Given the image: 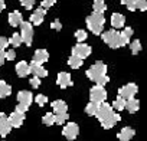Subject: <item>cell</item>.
<instances>
[{"mask_svg": "<svg viewBox=\"0 0 147 141\" xmlns=\"http://www.w3.org/2000/svg\"><path fill=\"white\" fill-rule=\"evenodd\" d=\"M95 117L100 120V122H101L102 128H105V130L113 128V127H114L120 120H121L120 114L114 112L113 107H111V105H108L107 102H101V104H100V107H98V111H97Z\"/></svg>", "mask_w": 147, "mask_h": 141, "instance_id": "6da1fadb", "label": "cell"}, {"mask_svg": "<svg viewBox=\"0 0 147 141\" xmlns=\"http://www.w3.org/2000/svg\"><path fill=\"white\" fill-rule=\"evenodd\" d=\"M85 75L88 77V79H91L97 85H102V87L105 84H108V81H110V78L107 77V65L101 60L95 62L85 72Z\"/></svg>", "mask_w": 147, "mask_h": 141, "instance_id": "7a4b0ae2", "label": "cell"}, {"mask_svg": "<svg viewBox=\"0 0 147 141\" xmlns=\"http://www.w3.org/2000/svg\"><path fill=\"white\" fill-rule=\"evenodd\" d=\"M87 28L94 33V35H101L102 32V28H104V23H105V17H104V13H97L94 12L92 15H90L87 17Z\"/></svg>", "mask_w": 147, "mask_h": 141, "instance_id": "3957f363", "label": "cell"}, {"mask_svg": "<svg viewBox=\"0 0 147 141\" xmlns=\"http://www.w3.org/2000/svg\"><path fill=\"white\" fill-rule=\"evenodd\" d=\"M102 40L111 48V49H117V48H121V46H125L123 38H121V33L117 32L115 29H111V30H107L101 35Z\"/></svg>", "mask_w": 147, "mask_h": 141, "instance_id": "277c9868", "label": "cell"}, {"mask_svg": "<svg viewBox=\"0 0 147 141\" xmlns=\"http://www.w3.org/2000/svg\"><path fill=\"white\" fill-rule=\"evenodd\" d=\"M105 99H107V91L104 89L102 85H95L90 89V101L101 104L105 102Z\"/></svg>", "mask_w": 147, "mask_h": 141, "instance_id": "5b68a950", "label": "cell"}, {"mask_svg": "<svg viewBox=\"0 0 147 141\" xmlns=\"http://www.w3.org/2000/svg\"><path fill=\"white\" fill-rule=\"evenodd\" d=\"M20 36L23 39V43H26L28 46L32 45V39H33V26L30 22H22L20 23Z\"/></svg>", "mask_w": 147, "mask_h": 141, "instance_id": "8992f818", "label": "cell"}, {"mask_svg": "<svg viewBox=\"0 0 147 141\" xmlns=\"http://www.w3.org/2000/svg\"><path fill=\"white\" fill-rule=\"evenodd\" d=\"M78 132H80V128H78V125H77L75 122H69V124H66V125L63 127V130H62V134H63L65 138L69 140V141L75 140V138L78 137Z\"/></svg>", "mask_w": 147, "mask_h": 141, "instance_id": "52a82bcc", "label": "cell"}, {"mask_svg": "<svg viewBox=\"0 0 147 141\" xmlns=\"http://www.w3.org/2000/svg\"><path fill=\"white\" fill-rule=\"evenodd\" d=\"M137 91H138L137 85L131 82V84H127V85L121 87L118 89V95L123 97V98H125V99H130V98H134V95L137 94Z\"/></svg>", "mask_w": 147, "mask_h": 141, "instance_id": "ba28073f", "label": "cell"}, {"mask_svg": "<svg viewBox=\"0 0 147 141\" xmlns=\"http://www.w3.org/2000/svg\"><path fill=\"white\" fill-rule=\"evenodd\" d=\"M72 55H77V56L85 59V58H88L91 55V46L80 42L78 45H75V46L72 48Z\"/></svg>", "mask_w": 147, "mask_h": 141, "instance_id": "9c48e42d", "label": "cell"}, {"mask_svg": "<svg viewBox=\"0 0 147 141\" xmlns=\"http://www.w3.org/2000/svg\"><path fill=\"white\" fill-rule=\"evenodd\" d=\"M12 130V124L5 114H0V137H6Z\"/></svg>", "mask_w": 147, "mask_h": 141, "instance_id": "30bf717a", "label": "cell"}, {"mask_svg": "<svg viewBox=\"0 0 147 141\" xmlns=\"http://www.w3.org/2000/svg\"><path fill=\"white\" fill-rule=\"evenodd\" d=\"M46 15V9H43L42 6L39 9H36L32 15H30V23L35 25V26H39L42 22H43V17Z\"/></svg>", "mask_w": 147, "mask_h": 141, "instance_id": "8fae6325", "label": "cell"}, {"mask_svg": "<svg viewBox=\"0 0 147 141\" xmlns=\"http://www.w3.org/2000/svg\"><path fill=\"white\" fill-rule=\"evenodd\" d=\"M56 84L61 88H68V87H72L74 85V82L71 79V75L68 72H59L58 74V78H56Z\"/></svg>", "mask_w": 147, "mask_h": 141, "instance_id": "7c38bea8", "label": "cell"}, {"mask_svg": "<svg viewBox=\"0 0 147 141\" xmlns=\"http://www.w3.org/2000/svg\"><path fill=\"white\" fill-rule=\"evenodd\" d=\"M29 65H30V74H33L35 77H39V78L48 77V70L40 63H36V62L32 60V63H29Z\"/></svg>", "mask_w": 147, "mask_h": 141, "instance_id": "4fadbf2b", "label": "cell"}, {"mask_svg": "<svg viewBox=\"0 0 147 141\" xmlns=\"http://www.w3.org/2000/svg\"><path fill=\"white\" fill-rule=\"evenodd\" d=\"M9 121H10L12 127L19 128V127L23 124V121H25V112H19V111L12 112V114H10V117H9Z\"/></svg>", "mask_w": 147, "mask_h": 141, "instance_id": "5bb4252c", "label": "cell"}, {"mask_svg": "<svg viewBox=\"0 0 147 141\" xmlns=\"http://www.w3.org/2000/svg\"><path fill=\"white\" fill-rule=\"evenodd\" d=\"M16 74H18L19 77H22V78L28 77V75L30 74V65H29L28 62H25V60H20V62L16 65Z\"/></svg>", "mask_w": 147, "mask_h": 141, "instance_id": "9a60e30c", "label": "cell"}, {"mask_svg": "<svg viewBox=\"0 0 147 141\" xmlns=\"http://www.w3.org/2000/svg\"><path fill=\"white\" fill-rule=\"evenodd\" d=\"M134 135H136V131H134L133 128H130V127H124V128L117 134V137H118L120 141H130Z\"/></svg>", "mask_w": 147, "mask_h": 141, "instance_id": "2e32d148", "label": "cell"}, {"mask_svg": "<svg viewBox=\"0 0 147 141\" xmlns=\"http://www.w3.org/2000/svg\"><path fill=\"white\" fill-rule=\"evenodd\" d=\"M49 59V53H48V50L46 49H38L36 52H35V55H33V62H36V63H45L46 60Z\"/></svg>", "mask_w": 147, "mask_h": 141, "instance_id": "e0dca14e", "label": "cell"}, {"mask_svg": "<svg viewBox=\"0 0 147 141\" xmlns=\"http://www.w3.org/2000/svg\"><path fill=\"white\" fill-rule=\"evenodd\" d=\"M124 23H125V17L121 13H113V16H111V25H113L114 29L123 28Z\"/></svg>", "mask_w": 147, "mask_h": 141, "instance_id": "ac0fdd59", "label": "cell"}, {"mask_svg": "<svg viewBox=\"0 0 147 141\" xmlns=\"http://www.w3.org/2000/svg\"><path fill=\"white\" fill-rule=\"evenodd\" d=\"M18 101L30 107V104H32V101H33V95H32V92H29V91H20V92H18Z\"/></svg>", "mask_w": 147, "mask_h": 141, "instance_id": "d6986e66", "label": "cell"}, {"mask_svg": "<svg viewBox=\"0 0 147 141\" xmlns=\"http://www.w3.org/2000/svg\"><path fill=\"white\" fill-rule=\"evenodd\" d=\"M23 22V17H22V15H20V12H12L10 15H9V23H10V26H13V28H16V26H20V23Z\"/></svg>", "mask_w": 147, "mask_h": 141, "instance_id": "ffe728a7", "label": "cell"}, {"mask_svg": "<svg viewBox=\"0 0 147 141\" xmlns=\"http://www.w3.org/2000/svg\"><path fill=\"white\" fill-rule=\"evenodd\" d=\"M138 108H140V101H138V99H136V98L127 99V102H125V109H127L128 112L134 114V112L138 111Z\"/></svg>", "mask_w": 147, "mask_h": 141, "instance_id": "44dd1931", "label": "cell"}, {"mask_svg": "<svg viewBox=\"0 0 147 141\" xmlns=\"http://www.w3.org/2000/svg\"><path fill=\"white\" fill-rule=\"evenodd\" d=\"M82 63H84V59L80 58V56H77V55H71L69 59H68V65H69L72 69H78V68H81Z\"/></svg>", "mask_w": 147, "mask_h": 141, "instance_id": "7402d4cb", "label": "cell"}, {"mask_svg": "<svg viewBox=\"0 0 147 141\" xmlns=\"http://www.w3.org/2000/svg\"><path fill=\"white\" fill-rule=\"evenodd\" d=\"M52 109H53V112H56V114H62V112H66V111H68V107H66V104H65L63 101L58 99V101H53V102H52Z\"/></svg>", "mask_w": 147, "mask_h": 141, "instance_id": "603a6c76", "label": "cell"}, {"mask_svg": "<svg viewBox=\"0 0 147 141\" xmlns=\"http://www.w3.org/2000/svg\"><path fill=\"white\" fill-rule=\"evenodd\" d=\"M12 94V87L5 81H0V98H7Z\"/></svg>", "mask_w": 147, "mask_h": 141, "instance_id": "cb8c5ba5", "label": "cell"}, {"mask_svg": "<svg viewBox=\"0 0 147 141\" xmlns=\"http://www.w3.org/2000/svg\"><path fill=\"white\" fill-rule=\"evenodd\" d=\"M125 102H127V99L118 95L115 98V101L113 102V108L117 109V111H123V109H125Z\"/></svg>", "mask_w": 147, "mask_h": 141, "instance_id": "d4e9b609", "label": "cell"}, {"mask_svg": "<svg viewBox=\"0 0 147 141\" xmlns=\"http://www.w3.org/2000/svg\"><path fill=\"white\" fill-rule=\"evenodd\" d=\"M92 7H94V12L97 13H104L107 10V5L104 3V0H94Z\"/></svg>", "mask_w": 147, "mask_h": 141, "instance_id": "484cf974", "label": "cell"}, {"mask_svg": "<svg viewBox=\"0 0 147 141\" xmlns=\"http://www.w3.org/2000/svg\"><path fill=\"white\" fill-rule=\"evenodd\" d=\"M22 43H23V39H22L20 33H13L12 38L9 39V45H12V46H15V48L20 46Z\"/></svg>", "mask_w": 147, "mask_h": 141, "instance_id": "4316f807", "label": "cell"}, {"mask_svg": "<svg viewBox=\"0 0 147 141\" xmlns=\"http://www.w3.org/2000/svg\"><path fill=\"white\" fill-rule=\"evenodd\" d=\"M98 107H100V104H97V102H90L87 107H85V112L88 114V115H95L97 114V111H98Z\"/></svg>", "mask_w": 147, "mask_h": 141, "instance_id": "83f0119b", "label": "cell"}, {"mask_svg": "<svg viewBox=\"0 0 147 141\" xmlns=\"http://www.w3.org/2000/svg\"><path fill=\"white\" fill-rule=\"evenodd\" d=\"M121 33V38H123V40H124V43L127 45V43H130V39H131V36H133V29L131 28H125L123 32H120Z\"/></svg>", "mask_w": 147, "mask_h": 141, "instance_id": "f1b7e54d", "label": "cell"}, {"mask_svg": "<svg viewBox=\"0 0 147 141\" xmlns=\"http://www.w3.org/2000/svg\"><path fill=\"white\" fill-rule=\"evenodd\" d=\"M130 49H131V53H133V55H137V53L141 50V43H140V40H138V39L133 40V42L130 43Z\"/></svg>", "mask_w": 147, "mask_h": 141, "instance_id": "f546056e", "label": "cell"}, {"mask_svg": "<svg viewBox=\"0 0 147 141\" xmlns=\"http://www.w3.org/2000/svg\"><path fill=\"white\" fill-rule=\"evenodd\" d=\"M42 122H43L46 127L53 125V124H55V115H53V114H51V112H48V114L42 118Z\"/></svg>", "mask_w": 147, "mask_h": 141, "instance_id": "4dcf8cb0", "label": "cell"}, {"mask_svg": "<svg viewBox=\"0 0 147 141\" xmlns=\"http://www.w3.org/2000/svg\"><path fill=\"white\" fill-rule=\"evenodd\" d=\"M69 118L68 112H62V114H55V124H63L66 120Z\"/></svg>", "mask_w": 147, "mask_h": 141, "instance_id": "1f68e13d", "label": "cell"}, {"mask_svg": "<svg viewBox=\"0 0 147 141\" xmlns=\"http://www.w3.org/2000/svg\"><path fill=\"white\" fill-rule=\"evenodd\" d=\"M134 2H136V9L137 10H141V12L147 10V0H134Z\"/></svg>", "mask_w": 147, "mask_h": 141, "instance_id": "d6a6232c", "label": "cell"}, {"mask_svg": "<svg viewBox=\"0 0 147 141\" xmlns=\"http://www.w3.org/2000/svg\"><path fill=\"white\" fill-rule=\"evenodd\" d=\"M121 5L127 6V9H128L130 12L137 10V9H136V2H134V0H121Z\"/></svg>", "mask_w": 147, "mask_h": 141, "instance_id": "836d02e7", "label": "cell"}, {"mask_svg": "<svg viewBox=\"0 0 147 141\" xmlns=\"http://www.w3.org/2000/svg\"><path fill=\"white\" fill-rule=\"evenodd\" d=\"M75 38H77V40H78V42H84V40L88 38V35H87V32H85V30L80 29V30H77V32H75Z\"/></svg>", "mask_w": 147, "mask_h": 141, "instance_id": "e575fe53", "label": "cell"}, {"mask_svg": "<svg viewBox=\"0 0 147 141\" xmlns=\"http://www.w3.org/2000/svg\"><path fill=\"white\" fill-rule=\"evenodd\" d=\"M46 101H48V98H46V95H43V94H39V95L35 97V102H36L39 107H43V105L46 104Z\"/></svg>", "mask_w": 147, "mask_h": 141, "instance_id": "d590c367", "label": "cell"}, {"mask_svg": "<svg viewBox=\"0 0 147 141\" xmlns=\"http://www.w3.org/2000/svg\"><path fill=\"white\" fill-rule=\"evenodd\" d=\"M19 2L23 5L25 9H32L35 6V0H19Z\"/></svg>", "mask_w": 147, "mask_h": 141, "instance_id": "8d00e7d4", "label": "cell"}, {"mask_svg": "<svg viewBox=\"0 0 147 141\" xmlns=\"http://www.w3.org/2000/svg\"><path fill=\"white\" fill-rule=\"evenodd\" d=\"M56 2H58V0H42V7L48 10V9H49L51 6H53Z\"/></svg>", "mask_w": 147, "mask_h": 141, "instance_id": "74e56055", "label": "cell"}, {"mask_svg": "<svg viewBox=\"0 0 147 141\" xmlns=\"http://www.w3.org/2000/svg\"><path fill=\"white\" fill-rule=\"evenodd\" d=\"M30 85L33 87V88H39V85H40V78L39 77H35L33 75V78H30Z\"/></svg>", "mask_w": 147, "mask_h": 141, "instance_id": "f35d334b", "label": "cell"}, {"mask_svg": "<svg viewBox=\"0 0 147 141\" xmlns=\"http://www.w3.org/2000/svg\"><path fill=\"white\" fill-rule=\"evenodd\" d=\"M9 46V39L5 36H0V49H6Z\"/></svg>", "mask_w": 147, "mask_h": 141, "instance_id": "ab89813d", "label": "cell"}, {"mask_svg": "<svg viewBox=\"0 0 147 141\" xmlns=\"http://www.w3.org/2000/svg\"><path fill=\"white\" fill-rule=\"evenodd\" d=\"M28 109H29V105H26V104L19 102V104L16 105V111H19V112H26Z\"/></svg>", "mask_w": 147, "mask_h": 141, "instance_id": "60d3db41", "label": "cell"}, {"mask_svg": "<svg viewBox=\"0 0 147 141\" xmlns=\"http://www.w3.org/2000/svg\"><path fill=\"white\" fill-rule=\"evenodd\" d=\"M51 28L55 29V30H61V29H62V23H61L59 20H53V22L51 23Z\"/></svg>", "mask_w": 147, "mask_h": 141, "instance_id": "b9f144b4", "label": "cell"}, {"mask_svg": "<svg viewBox=\"0 0 147 141\" xmlns=\"http://www.w3.org/2000/svg\"><path fill=\"white\" fill-rule=\"evenodd\" d=\"M15 58H16V52H15V50L10 49V50L6 52V59H7V60H13Z\"/></svg>", "mask_w": 147, "mask_h": 141, "instance_id": "7bdbcfd3", "label": "cell"}, {"mask_svg": "<svg viewBox=\"0 0 147 141\" xmlns=\"http://www.w3.org/2000/svg\"><path fill=\"white\" fill-rule=\"evenodd\" d=\"M5 60H6V52L5 49H0V66L5 63Z\"/></svg>", "mask_w": 147, "mask_h": 141, "instance_id": "ee69618b", "label": "cell"}, {"mask_svg": "<svg viewBox=\"0 0 147 141\" xmlns=\"http://www.w3.org/2000/svg\"><path fill=\"white\" fill-rule=\"evenodd\" d=\"M6 9V3H5V0H0V12H3Z\"/></svg>", "mask_w": 147, "mask_h": 141, "instance_id": "f6af8a7d", "label": "cell"}, {"mask_svg": "<svg viewBox=\"0 0 147 141\" xmlns=\"http://www.w3.org/2000/svg\"><path fill=\"white\" fill-rule=\"evenodd\" d=\"M3 141H5V140H3Z\"/></svg>", "mask_w": 147, "mask_h": 141, "instance_id": "bcb514c9", "label": "cell"}]
</instances>
